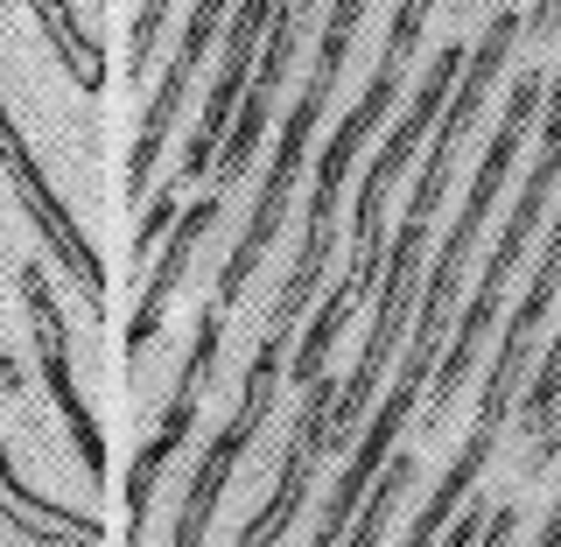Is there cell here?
<instances>
[{"mask_svg": "<svg viewBox=\"0 0 561 547\" xmlns=\"http://www.w3.org/2000/svg\"><path fill=\"white\" fill-rule=\"evenodd\" d=\"M456 70H463V49H435V64H428V78H421V92L408 99V113L393 119V134L379 140V155H373V169H365V183H358V218H351V267L344 281L323 295V309H316V323H309V338L302 351H295V379L316 386L330 373V344H337V330L351 323V309L373 295V281H379V260H386V197H393V175L408 169V155L428 140L435 127V113L449 105V84H456Z\"/></svg>", "mask_w": 561, "mask_h": 547, "instance_id": "obj_3", "label": "cell"}, {"mask_svg": "<svg viewBox=\"0 0 561 547\" xmlns=\"http://www.w3.org/2000/svg\"><path fill=\"white\" fill-rule=\"evenodd\" d=\"M225 316H232L225 303H204V309H197V330H190V351H183V373H175L169 414H162V429L148 435V449H140V456H134V470H127V520H134V534H140V520H154V491H162L169 464H175V449L190 443V429H197V400H204L210 373H218Z\"/></svg>", "mask_w": 561, "mask_h": 547, "instance_id": "obj_9", "label": "cell"}, {"mask_svg": "<svg viewBox=\"0 0 561 547\" xmlns=\"http://www.w3.org/2000/svg\"><path fill=\"white\" fill-rule=\"evenodd\" d=\"M22 309H28V338H35V365H43V386H49V408H57L70 449H78V470L92 485H105V435H99V414L78 386V365H70V330H64V303L49 288V267L28 260L22 267Z\"/></svg>", "mask_w": 561, "mask_h": 547, "instance_id": "obj_8", "label": "cell"}, {"mask_svg": "<svg viewBox=\"0 0 561 547\" xmlns=\"http://www.w3.org/2000/svg\"><path fill=\"white\" fill-rule=\"evenodd\" d=\"M0 175H8L14 204L28 210L35 239L49 246V260H57V274H64V281H70L78 295H84V309H105V267H99L92 239L78 232V218H70V204L57 197V183L43 175V162H35V148H28V134H22V119H14V105H8V99H0Z\"/></svg>", "mask_w": 561, "mask_h": 547, "instance_id": "obj_7", "label": "cell"}, {"mask_svg": "<svg viewBox=\"0 0 561 547\" xmlns=\"http://www.w3.org/2000/svg\"><path fill=\"white\" fill-rule=\"evenodd\" d=\"M534 113H540V78L526 70V78L513 84V99H505V119H499V134H491V148H484L478 175H470V190H463V210H456L443 253H435V267H428V288H421V323H414V344L400 351L393 394L365 408L358 435H351V464L337 470V485H330V499H323V526H316V540H323V547H337V540H344V526H351V513H358V499H365V485H373V470L386 464V456H393V435L408 429V414L421 408V394H428V373H435V358H443L449 303H463L470 246H478L484 218H491V210H499V197H505V175H513V155H519L526 127H534Z\"/></svg>", "mask_w": 561, "mask_h": 547, "instance_id": "obj_1", "label": "cell"}, {"mask_svg": "<svg viewBox=\"0 0 561 547\" xmlns=\"http://www.w3.org/2000/svg\"><path fill=\"white\" fill-rule=\"evenodd\" d=\"M274 8H280V0H232V22H225V57H218V70H210V92H204V119L190 127L183 155H175V190L210 175V155H218V140H225V127H232V113H239L245 70H253V57H260V35H267Z\"/></svg>", "mask_w": 561, "mask_h": 547, "instance_id": "obj_12", "label": "cell"}, {"mask_svg": "<svg viewBox=\"0 0 561 547\" xmlns=\"http://www.w3.org/2000/svg\"><path fill=\"white\" fill-rule=\"evenodd\" d=\"M0 520H8L22 540H35V547H57V540H70V547H99V540H105L99 520L70 513L64 499H43V491L22 478V464H14V449H8V435H0Z\"/></svg>", "mask_w": 561, "mask_h": 547, "instance_id": "obj_15", "label": "cell"}, {"mask_svg": "<svg viewBox=\"0 0 561 547\" xmlns=\"http://www.w3.org/2000/svg\"><path fill=\"white\" fill-rule=\"evenodd\" d=\"M540 547H561V491H554V505H548V526H540Z\"/></svg>", "mask_w": 561, "mask_h": 547, "instance_id": "obj_21", "label": "cell"}, {"mask_svg": "<svg viewBox=\"0 0 561 547\" xmlns=\"http://www.w3.org/2000/svg\"><path fill=\"white\" fill-rule=\"evenodd\" d=\"M218 218H225V190H210V197H197L183 218H175L162 260L148 267V288H140V303H134V323H127V358H134V365L148 358L154 338H162V316H169V303H175V288H183V274H190V260H197V246L218 232Z\"/></svg>", "mask_w": 561, "mask_h": 547, "instance_id": "obj_14", "label": "cell"}, {"mask_svg": "<svg viewBox=\"0 0 561 547\" xmlns=\"http://www.w3.org/2000/svg\"><path fill=\"white\" fill-rule=\"evenodd\" d=\"M337 78H344V64H337V57H316L309 84H302V99H295V113L280 119V148H274V162H267V183H260V197H253V218H245V232H239V246H232V260L218 267V288H210V303L232 309L239 295H245V281L260 274L267 246L280 239L288 197H295V183H302V148H309V134L323 127V105H330V92H337Z\"/></svg>", "mask_w": 561, "mask_h": 547, "instance_id": "obj_5", "label": "cell"}, {"mask_svg": "<svg viewBox=\"0 0 561 547\" xmlns=\"http://www.w3.org/2000/svg\"><path fill=\"white\" fill-rule=\"evenodd\" d=\"M225 14H232V0H197V8L183 14V43H175L162 84H154L148 113H140V134H134V155H127V190H134V197H148V190H154V169H162L169 127H175V113H183V99H190V78H197L204 57L218 49Z\"/></svg>", "mask_w": 561, "mask_h": 547, "instance_id": "obj_11", "label": "cell"}, {"mask_svg": "<svg viewBox=\"0 0 561 547\" xmlns=\"http://www.w3.org/2000/svg\"><path fill=\"white\" fill-rule=\"evenodd\" d=\"M400 70H373V84L358 92V105L337 119V134H330V148H323V162H316V183H309V225H302V253H295V267L288 281H280V295H274V316H267V338L280 344H295V330H302V309L316 303V281H323L330 267V246H337V190H344V175L351 162H358V148L379 134V119L393 113V99H400Z\"/></svg>", "mask_w": 561, "mask_h": 547, "instance_id": "obj_4", "label": "cell"}, {"mask_svg": "<svg viewBox=\"0 0 561 547\" xmlns=\"http://www.w3.org/2000/svg\"><path fill=\"white\" fill-rule=\"evenodd\" d=\"M280 351H288L280 338H260L253 365H245V394H239V408H232V421H225L218 435H210V449H204L197 478H190V491H183V513H175V526H169V540H175V547H197V540L210 534L225 485L239 478V464H245V449H253V435L267 429L274 394H280Z\"/></svg>", "mask_w": 561, "mask_h": 547, "instance_id": "obj_6", "label": "cell"}, {"mask_svg": "<svg viewBox=\"0 0 561 547\" xmlns=\"http://www.w3.org/2000/svg\"><path fill=\"white\" fill-rule=\"evenodd\" d=\"M169 218H175V183L154 197L148 210H140V239H134V260H148L154 246H162V232H169Z\"/></svg>", "mask_w": 561, "mask_h": 547, "instance_id": "obj_19", "label": "cell"}, {"mask_svg": "<svg viewBox=\"0 0 561 547\" xmlns=\"http://www.w3.org/2000/svg\"><path fill=\"white\" fill-rule=\"evenodd\" d=\"M513 43H519V8H513V0H499L484 43L463 57V70H456V84H449V105L435 113V127H428V162H421V183H414V197H408V218H400L393 260H379V281H373V288H379L373 295V303H379L373 309V338H365L351 379L337 386V408H330V429H323L330 449H351V435H358V421H365V408H373L386 365H393V351H400V323H408L414 274H421V246H428V225H435V210H443V197H449L456 148H463L470 119L484 113V99H491V84H499L505 57H513Z\"/></svg>", "mask_w": 561, "mask_h": 547, "instance_id": "obj_2", "label": "cell"}, {"mask_svg": "<svg viewBox=\"0 0 561 547\" xmlns=\"http://www.w3.org/2000/svg\"><path fill=\"white\" fill-rule=\"evenodd\" d=\"M513 534H519V513H513V505H505V513L491 505V520H484V540H513Z\"/></svg>", "mask_w": 561, "mask_h": 547, "instance_id": "obj_20", "label": "cell"}, {"mask_svg": "<svg viewBox=\"0 0 561 547\" xmlns=\"http://www.w3.org/2000/svg\"><path fill=\"white\" fill-rule=\"evenodd\" d=\"M295 43H302V0H280L274 22H267V35H260V57H253V70H245V92H239L232 134L218 140V155H210V183H218V190H232L239 175L253 169L260 134H267L274 99H280V78H288V64H295Z\"/></svg>", "mask_w": 561, "mask_h": 547, "instance_id": "obj_10", "label": "cell"}, {"mask_svg": "<svg viewBox=\"0 0 561 547\" xmlns=\"http://www.w3.org/2000/svg\"><path fill=\"white\" fill-rule=\"evenodd\" d=\"M526 443H534V478L554 464V449H561V338L548 344V358H540V373H534V394H526Z\"/></svg>", "mask_w": 561, "mask_h": 547, "instance_id": "obj_17", "label": "cell"}, {"mask_svg": "<svg viewBox=\"0 0 561 547\" xmlns=\"http://www.w3.org/2000/svg\"><path fill=\"white\" fill-rule=\"evenodd\" d=\"M28 8H35V22H43L49 49H57V70L78 84V92H99V84H105V64H99L92 29L78 22V8H70V0H28Z\"/></svg>", "mask_w": 561, "mask_h": 547, "instance_id": "obj_16", "label": "cell"}, {"mask_svg": "<svg viewBox=\"0 0 561 547\" xmlns=\"http://www.w3.org/2000/svg\"><path fill=\"white\" fill-rule=\"evenodd\" d=\"M330 408H337V386H330V373H323L316 386H302V408H295L288 449H280V478L267 491V505L239 526V547H267V540H280L295 520H302V499H309V485H316V456H330V443H323Z\"/></svg>", "mask_w": 561, "mask_h": 547, "instance_id": "obj_13", "label": "cell"}, {"mask_svg": "<svg viewBox=\"0 0 561 547\" xmlns=\"http://www.w3.org/2000/svg\"><path fill=\"white\" fill-rule=\"evenodd\" d=\"M408 485H414V456L393 449V456L373 470V485H365V499H358V513H351L344 540H358V547L386 540V520H393V505H400V491H408Z\"/></svg>", "mask_w": 561, "mask_h": 547, "instance_id": "obj_18", "label": "cell"}]
</instances>
